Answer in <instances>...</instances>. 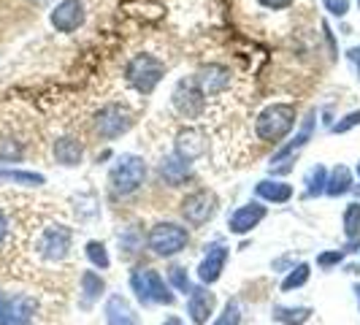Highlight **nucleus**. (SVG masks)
<instances>
[{
	"instance_id": "17",
	"label": "nucleus",
	"mask_w": 360,
	"mask_h": 325,
	"mask_svg": "<svg viewBox=\"0 0 360 325\" xmlns=\"http://www.w3.org/2000/svg\"><path fill=\"white\" fill-rule=\"evenodd\" d=\"M103 314H106V325H139L136 309L130 307L127 298L122 295H108Z\"/></svg>"
},
{
	"instance_id": "8",
	"label": "nucleus",
	"mask_w": 360,
	"mask_h": 325,
	"mask_svg": "<svg viewBox=\"0 0 360 325\" xmlns=\"http://www.w3.org/2000/svg\"><path fill=\"white\" fill-rule=\"evenodd\" d=\"M217 212V196L212 190H195L181 200V217L187 219V225L200 228L206 225Z\"/></svg>"
},
{
	"instance_id": "20",
	"label": "nucleus",
	"mask_w": 360,
	"mask_h": 325,
	"mask_svg": "<svg viewBox=\"0 0 360 325\" xmlns=\"http://www.w3.org/2000/svg\"><path fill=\"white\" fill-rule=\"evenodd\" d=\"M82 158H84V146L79 144L76 139H57L54 141V160L60 162V165H79L82 162Z\"/></svg>"
},
{
	"instance_id": "2",
	"label": "nucleus",
	"mask_w": 360,
	"mask_h": 325,
	"mask_svg": "<svg viewBox=\"0 0 360 325\" xmlns=\"http://www.w3.org/2000/svg\"><path fill=\"white\" fill-rule=\"evenodd\" d=\"M130 288L136 293V298L141 304H165L171 307L176 298L171 288L165 285V279L160 276V271L155 269H136L130 274Z\"/></svg>"
},
{
	"instance_id": "41",
	"label": "nucleus",
	"mask_w": 360,
	"mask_h": 325,
	"mask_svg": "<svg viewBox=\"0 0 360 325\" xmlns=\"http://www.w3.org/2000/svg\"><path fill=\"white\" fill-rule=\"evenodd\" d=\"M358 177H360V162H358Z\"/></svg>"
},
{
	"instance_id": "42",
	"label": "nucleus",
	"mask_w": 360,
	"mask_h": 325,
	"mask_svg": "<svg viewBox=\"0 0 360 325\" xmlns=\"http://www.w3.org/2000/svg\"><path fill=\"white\" fill-rule=\"evenodd\" d=\"M358 6H360V0H358Z\"/></svg>"
},
{
	"instance_id": "24",
	"label": "nucleus",
	"mask_w": 360,
	"mask_h": 325,
	"mask_svg": "<svg viewBox=\"0 0 360 325\" xmlns=\"http://www.w3.org/2000/svg\"><path fill=\"white\" fill-rule=\"evenodd\" d=\"M274 320L282 325H304L311 320L309 307H274Z\"/></svg>"
},
{
	"instance_id": "15",
	"label": "nucleus",
	"mask_w": 360,
	"mask_h": 325,
	"mask_svg": "<svg viewBox=\"0 0 360 325\" xmlns=\"http://www.w3.org/2000/svg\"><path fill=\"white\" fill-rule=\"evenodd\" d=\"M228 247H222V244H212L209 247V253L206 257L200 260L198 266V279L203 285H214L217 279L222 276V271H225V263H228Z\"/></svg>"
},
{
	"instance_id": "14",
	"label": "nucleus",
	"mask_w": 360,
	"mask_h": 325,
	"mask_svg": "<svg viewBox=\"0 0 360 325\" xmlns=\"http://www.w3.org/2000/svg\"><path fill=\"white\" fill-rule=\"evenodd\" d=\"M217 298L209 288H193L190 290V298H187V314L195 325H206L209 317L214 314Z\"/></svg>"
},
{
	"instance_id": "33",
	"label": "nucleus",
	"mask_w": 360,
	"mask_h": 325,
	"mask_svg": "<svg viewBox=\"0 0 360 325\" xmlns=\"http://www.w3.org/2000/svg\"><path fill=\"white\" fill-rule=\"evenodd\" d=\"M323 6L333 17H347V11H349V0H323Z\"/></svg>"
},
{
	"instance_id": "5",
	"label": "nucleus",
	"mask_w": 360,
	"mask_h": 325,
	"mask_svg": "<svg viewBox=\"0 0 360 325\" xmlns=\"http://www.w3.org/2000/svg\"><path fill=\"white\" fill-rule=\"evenodd\" d=\"M187 241H190L187 228H181L176 222H158V225H152V231L146 236L149 250L155 255H160V257H174V255H179L181 250L187 247Z\"/></svg>"
},
{
	"instance_id": "6",
	"label": "nucleus",
	"mask_w": 360,
	"mask_h": 325,
	"mask_svg": "<svg viewBox=\"0 0 360 325\" xmlns=\"http://www.w3.org/2000/svg\"><path fill=\"white\" fill-rule=\"evenodd\" d=\"M36 298L30 295H8L0 290V325H33Z\"/></svg>"
},
{
	"instance_id": "29",
	"label": "nucleus",
	"mask_w": 360,
	"mask_h": 325,
	"mask_svg": "<svg viewBox=\"0 0 360 325\" xmlns=\"http://www.w3.org/2000/svg\"><path fill=\"white\" fill-rule=\"evenodd\" d=\"M87 257H90V263L95 266V269H108V250L103 241H87Z\"/></svg>"
},
{
	"instance_id": "13",
	"label": "nucleus",
	"mask_w": 360,
	"mask_h": 325,
	"mask_svg": "<svg viewBox=\"0 0 360 325\" xmlns=\"http://www.w3.org/2000/svg\"><path fill=\"white\" fill-rule=\"evenodd\" d=\"M195 84H198V90L203 92V98H214L219 92H225L231 87V71L225 68V65H203L195 76Z\"/></svg>"
},
{
	"instance_id": "32",
	"label": "nucleus",
	"mask_w": 360,
	"mask_h": 325,
	"mask_svg": "<svg viewBox=\"0 0 360 325\" xmlns=\"http://www.w3.org/2000/svg\"><path fill=\"white\" fill-rule=\"evenodd\" d=\"M19 158H22V149L11 139H3L0 141V160H19Z\"/></svg>"
},
{
	"instance_id": "22",
	"label": "nucleus",
	"mask_w": 360,
	"mask_h": 325,
	"mask_svg": "<svg viewBox=\"0 0 360 325\" xmlns=\"http://www.w3.org/2000/svg\"><path fill=\"white\" fill-rule=\"evenodd\" d=\"M103 290H106L103 276L95 274V271H84V274H82V307L90 309L92 304L103 295Z\"/></svg>"
},
{
	"instance_id": "21",
	"label": "nucleus",
	"mask_w": 360,
	"mask_h": 325,
	"mask_svg": "<svg viewBox=\"0 0 360 325\" xmlns=\"http://www.w3.org/2000/svg\"><path fill=\"white\" fill-rule=\"evenodd\" d=\"M352 190V171L347 165H336L330 174H328V181H325V193L330 198H339L344 193Z\"/></svg>"
},
{
	"instance_id": "11",
	"label": "nucleus",
	"mask_w": 360,
	"mask_h": 325,
	"mask_svg": "<svg viewBox=\"0 0 360 325\" xmlns=\"http://www.w3.org/2000/svg\"><path fill=\"white\" fill-rule=\"evenodd\" d=\"M269 215V209L260 203V200H252V203H244V206H238L231 219H228V231L236 236H244L250 234L252 228H257L263 219Z\"/></svg>"
},
{
	"instance_id": "36",
	"label": "nucleus",
	"mask_w": 360,
	"mask_h": 325,
	"mask_svg": "<svg viewBox=\"0 0 360 325\" xmlns=\"http://www.w3.org/2000/svg\"><path fill=\"white\" fill-rule=\"evenodd\" d=\"M8 231H11V222H8V215L0 209V247H3V241L8 238Z\"/></svg>"
},
{
	"instance_id": "34",
	"label": "nucleus",
	"mask_w": 360,
	"mask_h": 325,
	"mask_svg": "<svg viewBox=\"0 0 360 325\" xmlns=\"http://www.w3.org/2000/svg\"><path fill=\"white\" fill-rule=\"evenodd\" d=\"M360 125V111H352V114H347L344 120H339L336 125H333V133H347V130H352V127Z\"/></svg>"
},
{
	"instance_id": "4",
	"label": "nucleus",
	"mask_w": 360,
	"mask_h": 325,
	"mask_svg": "<svg viewBox=\"0 0 360 325\" xmlns=\"http://www.w3.org/2000/svg\"><path fill=\"white\" fill-rule=\"evenodd\" d=\"M146 179V162L139 155H122L120 160L114 162L108 181H111V190L117 196H130L136 193Z\"/></svg>"
},
{
	"instance_id": "37",
	"label": "nucleus",
	"mask_w": 360,
	"mask_h": 325,
	"mask_svg": "<svg viewBox=\"0 0 360 325\" xmlns=\"http://www.w3.org/2000/svg\"><path fill=\"white\" fill-rule=\"evenodd\" d=\"M260 6H266V8H274V11H279V8H288L292 0H257Z\"/></svg>"
},
{
	"instance_id": "16",
	"label": "nucleus",
	"mask_w": 360,
	"mask_h": 325,
	"mask_svg": "<svg viewBox=\"0 0 360 325\" xmlns=\"http://www.w3.org/2000/svg\"><path fill=\"white\" fill-rule=\"evenodd\" d=\"M206 133L198 130V127H187L176 136V155H179L184 162L198 160L200 155L206 152Z\"/></svg>"
},
{
	"instance_id": "23",
	"label": "nucleus",
	"mask_w": 360,
	"mask_h": 325,
	"mask_svg": "<svg viewBox=\"0 0 360 325\" xmlns=\"http://www.w3.org/2000/svg\"><path fill=\"white\" fill-rule=\"evenodd\" d=\"M160 174L171 187H176V184H181L190 177V162H184L179 155H171V158H165L160 162Z\"/></svg>"
},
{
	"instance_id": "30",
	"label": "nucleus",
	"mask_w": 360,
	"mask_h": 325,
	"mask_svg": "<svg viewBox=\"0 0 360 325\" xmlns=\"http://www.w3.org/2000/svg\"><path fill=\"white\" fill-rule=\"evenodd\" d=\"M168 279H171V285L179 290V293H190V290H193L190 276H187V269H181V266H171V269H168Z\"/></svg>"
},
{
	"instance_id": "10",
	"label": "nucleus",
	"mask_w": 360,
	"mask_h": 325,
	"mask_svg": "<svg viewBox=\"0 0 360 325\" xmlns=\"http://www.w3.org/2000/svg\"><path fill=\"white\" fill-rule=\"evenodd\" d=\"M174 106L179 111L184 120H198L206 108V98L198 90L195 79L193 82H179L176 90H174Z\"/></svg>"
},
{
	"instance_id": "7",
	"label": "nucleus",
	"mask_w": 360,
	"mask_h": 325,
	"mask_svg": "<svg viewBox=\"0 0 360 325\" xmlns=\"http://www.w3.org/2000/svg\"><path fill=\"white\" fill-rule=\"evenodd\" d=\"M133 125V111L122 103H108L95 114V130L103 139H117L127 133V127Z\"/></svg>"
},
{
	"instance_id": "25",
	"label": "nucleus",
	"mask_w": 360,
	"mask_h": 325,
	"mask_svg": "<svg viewBox=\"0 0 360 325\" xmlns=\"http://www.w3.org/2000/svg\"><path fill=\"white\" fill-rule=\"evenodd\" d=\"M325 181H328V168H325V165H320V162H317L314 168H309L307 179H304L309 198H314V196H323V193H325Z\"/></svg>"
},
{
	"instance_id": "9",
	"label": "nucleus",
	"mask_w": 360,
	"mask_h": 325,
	"mask_svg": "<svg viewBox=\"0 0 360 325\" xmlns=\"http://www.w3.org/2000/svg\"><path fill=\"white\" fill-rule=\"evenodd\" d=\"M73 234L71 228L65 225H49L41 238H38V253L44 255L46 260H65L68 257V250H71Z\"/></svg>"
},
{
	"instance_id": "27",
	"label": "nucleus",
	"mask_w": 360,
	"mask_h": 325,
	"mask_svg": "<svg viewBox=\"0 0 360 325\" xmlns=\"http://www.w3.org/2000/svg\"><path fill=\"white\" fill-rule=\"evenodd\" d=\"M309 274H311V266L309 263H298L295 269H290V274L285 276V282H282V290L290 293V290L295 288H304L309 282Z\"/></svg>"
},
{
	"instance_id": "28",
	"label": "nucleus",
	"mask_w": 360,
	"mask_h": 325,
	"mask_svg": "<svg viewBox=\"0 0 360 325\" xmlns=\"http://www.w3.org/2000/svg\"><path fill=\"white\" fill-rule=\"evenodd\" d=\"M344 236L360 238V203H349L344 209Z\"/></svg>"
},
{
	"instance_id": "38",
	"label": "nucleus",
	"mask_w": 360,
	"mask_h": 325,
	"mask_svg": "<svg viewBox=\"0 0 360 325\" xmlns=\"http://www.w3.org/2000/svg\"><path fill=\"white\" fill-rule=\"evenodd\" d=\"M347 57H349V63L355 65V71H358V79H360V46H352V49L347 52Z\"/></svg>"
},
{
	"instance_id": "19",
	"label": "nucleus",
	"mask_w": 360,
	"mask_h": 325,
	"mask_svg": "<svg viewBox=\"0 0 360 325\" xmlns=\"http://www.w3.org/2000/svg\"><path fill=\"white\" fill-rule=\"evenodd\" d=\"M255 193H257V198L269 200V203H288L292 198V187H290L288 181H279V179L257 181Z\"/></svg>"
},
{
	"instance_id": "35",
	"label": "nucleus",
	"mask_w": 360,
	"mask_h": 325,
	"mask_svg": "<svg viewBox=\"0 0 360 325\" xmlns=\"http://www.w3.org/2000/svg\"><path fill=\"white\" fill-rule=\"evenodd\" d=\"M342 260H344L342 250H336V253H323L317 257V266H320V269H330V266H339Z\"/></svg>"
},
{
	"instance_id": "26",
	"label": "nucleus",
	"mask_w": 360,
	"mask_h": 325,
	"mask_svg": "<svg viewBox=\"0 0 360 325\" xmlns=\"http://www.w3.org/2000/svg\"><path fill=\"white\" fill-rule=\"evenodd\" d=\"M0 179L17 181V184H27V187L44 184V177H41V174H33V171H14V168H0Z\"/></svg>"
},
{
	"instance_id": "39",
	"label": "nucleus",
	"mask_w": 360,
	"mask_h": 325,
	"mask_svg": "<svg viewBox=\"0 0 360 325\" xmlns=\"http://www.w3.org/2000/svg\"><path fill=\"white\" fill-rule=\"evenodd\" d=\"M162 325H184V323H181V317H168Z\"/></svg>"
},
{
	"instance_id": "3",
	"label": "nucleus",
	"mask_w": 360,
	"mask_h": 325,
	"mask_svg": "<svg viewBox=\"0 0 360 325\" xmlns=\"http://www.w3.org/2000/svg\"><path fill=\"white\" fill-rule=\"evenodd\" d=\"M162 73H165V65H162L155 54H136V57L127 63L125 79L136 92L149 95V92L160 84Z\"/></svg>"
},
{
	"instance_id": "12",
	"label": "nucleus",
	"mask_w": 360,
	"mask_h": 325,
	"mask_svg": "<svg viewBox=\"0 0 360 325\" xmlns=\"http://www.w3.org/2000/svg\"><path fill=\"white\" fill-rule=\"evenodd\" d=\"M52 27L60 33H73L84 25V3L82 0H63L52 11Z\"/></svg>"
},
{
	"instance_id": "31",
	"label": "nucleus",
	"mask_w": 360,
	"mask_h": 325,
	"mask_svg": "<svg viewBox=\"0 0 360 325\" xmlns=\"http://www.w3.org/2000/svg\"><path fill=\"white\" fill-rule=\"evenodd\" d=\"M238 323H241V309H238L236 301H228L225 309H222V314L214 320V325H238Z\"/></svg>"
},
{
	"instance_id": "1",
	"label": "nucleus",
	"mask_w": 360,
	"mask_h": 325,
	"mask_svg": "<svg viewBox=\"0 0 360 325\" xmlns=\"http://www.w3.org/2000/svg\"><path fill=\"white\" fill-rule=\"evenodd\" d=\"M292 127H295V106H290V103H274V106L263 108L257 122H255L257 136L263 141H271V144L282 141Z\"/></svg>"
},
{
	"instance_id": "40",
	"label": "nucleus",
	"mask_w": 360,
	"mask_h": 325,
	"mask_svg": "<svg viewBox=\"0 0 360 325\" xmlns=\"http://www.w3.org/2000/svg\"><path fill=\"white\" fill-rule=\"evenodd\" d=\"M355 293H358V304H360V285H358V288H355Z\"/></svg>"
},
{
	"instance_id": "18",
	"label": "nucleus",
	"mask_w": 360,
	"mask_h": 325,
	"mask_svg": "<svg viewBox=\"0 0 360 325\" xmlns=\"http://www.w3.org/2000/svg\"><path fill=\"white\" fill-rule=\"evenodd\" d=\"M314 117H317V111H309L307 120L301 122V130L295 133V139H292L290 144L282 146V149H279V152L271 158V162H274V165H276V162H285L288 158H292V155H295L301 146H307V141L311 139V130H314Z\"/></svg>"
}]
</instances>
